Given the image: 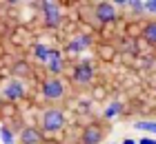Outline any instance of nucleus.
Listing matches in <instances>:
<instances>
[{
	"label": "nucleus",
	"instance_id": "1",
	"mask_svg": "<svg viewBox=\"0 0 156 144\" xmlns=\"http://www.w3.org/2000/svg\"><path fill=\"white\" fill-rule=\"evenodd\" d=\"M83 18L91 27H105L116 20V7L112 2H94L83 7Z\"/></svg>",
	"mask_w": 156,
	"mask_h": 144
},
{
	"label": "nucleus",
	"instance_id": "2",
	"mask_svg": "<svg viewBox=\"0 0 156 144\" xmlns=\"http://www.w3.org/2000/svg\"><path fill=\"white\" fill-rule=\"evenodd\" d=\"M40 126L45 133H58L62 126H65V113H62L58 106H49V109L42 111L40 115Z\"/></svg>",
	"mask_w": 156,
	"mask_h": 144
},
{
	"label": "nucleus",
	"instance_id": "3",
	"mask_svg": "<svg viewBox=\"0 0 156 144\" xmlns=\"http://www.w3.org/2000/svg\"><path fill=\"white\" fill-rule=\"evenodd\" d=\"M105 135H107V126L101 124V122H91L83 129V138L80 142L83 144H101L105 140Z\"/></svg>",
	"mask_w": 156,
	"mask_h": 144
},
{
	"label": "nucleus",
	"instance_id": "4",
	"mask_svg": "<svg viewBox=\"0 0 156 144\" xmlns=\"http://www.w3.org/2000/svg\"><path fill=\"white\" fill-rule=\"evenodd\" d=\"M42 95L47 100H51V102H56V100H60L65 95V86H62L60 78H47L45 84H42Z\"/></svg>",
	"mask_w": 156,
	"mask_h": 144
},
{
	"label": "nucleus",
	"instance_id": "5",
	"mask_svg": "<svg viewBox=\"0 0 156 144\" xmlns=\"http://www.w3.org/2000/svg\"><path fill=\"white\" fill-rule=\"evenodd\" d=\"M40 9H42V16H45L47 27H58L60 25V7L56 2H42Z\"/></svg>",
	"mask_w": 156,
	"mask_h": 144
},
{
	"label": "nucleus",
	"instance_id": "6",
	"mask_svg": "<svg viewBox=\"0 0 156 144\" xmlns=\"http://www.w3.org/2000/svg\"><path fill=\"white\" fill-rule=\"evenodd\" d=\"M91 80H94V71H91V64L89 62H80L74 71V82L76 84H83V86H89Z\"/></svg>",
	"mask_w": 156,
	"mask_h": 144
},
{
	"label": "nucleus",
	"instance_id": "7",
	"mask_svg": "<svg viewBox=\"0 0 156 144\" xmlns=\"http://www.w3.org/2000/svg\"><path fill=\"white\" fill-rule=\"evenodd\" d=\"M45 64H47V69L51 71V73H60V71L65 69V62H62V55H60V51H56V49H49V53H47V60H45Z\"/></svg>",
	"mask_w": 156,
	"mask_h": 144
},
{
	"label": "nucleus",
	"instance_id": "8",
	"mask_svg": "<svg viewBox=\"0 0 156 144\" xmlns=\"http://www.w3.org/2000/svg\"><path fill=\"white\" fill-rule=\"evenodd\" d=\"M2 95H5L7 100H18V98L25 95V89H23V84H20L18 80H11L9 84L5 86V93H2Z\"/></svg>",
	"mask_w": 156,
	"mask_h": 144
},
{
	"label": "nucleus",
	"instance_id": "9",
	"mask_svg": "<svg viewBox=\"0 0 156 144\" xmlns=\"http://www.w3.org/2000/svg\"><path fill=\"white\" fill-rule=\"evenodd\" d=\"M20 144H40V133L31 126L23 129L20 131Z\"/></svg>",
	"mask_w": 156,
	"mask_h": 144
},
{
	"label": "nucleus",
	"instance_id": "10",
	"mask_svg": "<svg viewBox=\"0 0 156 144\" xmlns=\"http://www.w3.org/2000/svg\"><path fill=\"white\" fill-rule=\"evenodd\" d=\"M89 47V38L87 35H76V38H72V42L67 45L69 51H74V53H80L83 49H87Z\"/></svg>",
	"mask_w": 156,
	"mask_h": 144
},
{
	"label": "nucleus",
	"instance_id": "11",
	"mask_svg": "<svg viewBox=\"0 0 156 144\" xmlns=\"http://www.w3.org/2000/svg\"><path fill=\"white\" fill-rule=\"evenodd\" d=\"M143 38L150 45H156V20H152V22H147L143 27Z\"/></svg>",
	"mask_w": 156,
	"mask_h": 144
},
{
	"label": "nucleus",
	"instance_id": "12",
	"mask_svg": "<svg viewBox=\"0 0 156 144\" xmlns=\"http://www.w3.org/2000/svg\"><path fill=\"white\" fill-rule=\"evenodd\" d=\"M120 111H123V104H120V102H112V104L107 106V111H105L103 118H105V120H112V118H114V115H118Z\"/></svg>",
	"mask_w": 156,
	"mask_h": 144
},
{
	"label": "nucleus",
	"instance_id": "13",
	"mask_svg": "<svg viewBox=\"0 0 156 144\" xmlns=\"http://www.w3.org/2000/svg\"><path fill=\"white\" fill-rule=\"evenodd\" d=\"M134 129H136V131H150V133L156 135V122H147V120H143V122H136V124H134Z\"/></svg>",
	"mask_w": 156,
	"mask_h": 144
},
{
	"label": "nucleus",
	"instance_id": "14",
	"mask_svg": "<svg viewBox=\"0 0 156 144\" xmlns=\"http://www.w3.org/2000/svg\"><path fill=\"white\" fill-rule=\"evenodd\" d=\"M34 53H36V58H38V60H42V62H45V60H47L49 49H47L45 45H36V47H34Z\"/></svg>",
	"mask_w": 156,
	"mask_h": 144
},
{
	"label": "nucleus",
	"instance_id": "15",
	"mask_svg": "<svg viewBox=\"0 0 156 144\" xmlns=\"http://www.w3.org/2000/svg\"><path fill=\"white\" fill-rule=\"evenodd\" d=\"M0 135H2V142H5V144H11V142H13V135L7 131V129H0Z\"/></svg>",
	"mask_w": 156,
	"mask_h": 144
},
{
	"label": "nucleus",
	"instance_id": "16",
	"mask_svg": "<svg viewBox=\"0 0 156 144\" xmlns=\"http://www.w3.org/2000/svg\"><path fill=\"white\" fill-rule=\"evenodd\" d=\"M143 7H147L152 13H156V0H152V2H143Z\"/></svg>",
	"mask_w": 156,
	"mask_h": 144
},
{
	"label": "nucleus",
	"instance_id": "17",
	"mask_svg": "<svg viewBox=\"0 0 156 144\" xmlns=\"http://www.w3.org/2000/svg\"><path fill=\"white\" fill-rule=\"evenodd\" d=\"M129 5H132V9H134V11H138V13L143 11V2H129Z\"/></svg>",
	"mask_w": 156,
	"mask_h": 144
},
{
	"label": "nucleus",
	"instance_id": "18",
	"mask_svg": "<svg viewBox=\"0 0 156 144\" xmlns=\"http://www.w3.org/2000/svg\"><path fill=\"white\" fill-rule=\"evenodd\" d=\"M138 144H156V142H154V140H150V138H143Z\"/></svg>",
	"mask_w": 156,
	"mask_h": 144
},
{
	"label": "nucleus",
	"instance_id": "19",
	"mask_svg": "<svg viewBox=\"0 0 156 144\" xmlns=\"http://www.w3.org/2000/svg\"><path fill=\"white\" fill-rule=\"evenodd\" d=\"M123 144H136V142H134V140H125Z\"/></svg>",
	"mask_w": 156,
	"mask_h": 144
}]
</instances>
